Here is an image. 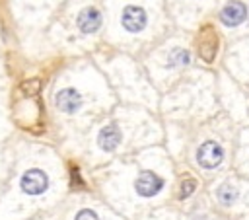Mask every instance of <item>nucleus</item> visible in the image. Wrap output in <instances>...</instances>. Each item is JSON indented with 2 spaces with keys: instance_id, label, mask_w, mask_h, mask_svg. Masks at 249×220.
Instances as JSON below:
<instances>
[{
  "instance_id": "obj_1",
  "label": "nucleus",
  "mask_w": 249,
  "mask_h": 220,
  "mask_svg": "<svg viewBox=\"0 0 249 220\" xmlns=\"http://www.w3.org/2000/svg\"><path fill=\"white\" fill-rule=\"evenodd\" d=\"M19 185H21V191L27 193V195H41L49 187V177H47V173L43 169L33 167V169H27L21 175Z\"/></svg>"
},
{
  "instance_id": "obj_13",
  "label": "nucleus",
  "mask_w": 249,
  "mask_h": 220,
  "mask_svg": "<svg viewBox=\"0 0 249 220\" xmlns=\"http://www.w3.org/2000/svg\"><path fill=\"white\" fill-rule=\"evenodd\" d=\"M74 220H99V216H97L93 210L84 208V210H80V212L76 214V218H74Z\"/></svg>"
},
{
  "instance_id": "obj_14",
  "label": "nucleus",
  "mask_w": 249,
  "mask_h": 220,
  "mask_svg": "<svg viewBox=\"0 0 249 220\" xmlns=\"http://www.w3.org/2000/svg\"><path fill=\"white\" fill-rule=\"evenodd\" d=\"M72 181H74V185H76V181H78V185H82V179L78 175V167H72Z\"/></svg>"
},
{
  "instance_id": "obj_10",
  "label": "nucleus",
  "mask_w": 249,
  "mask_h": 220,
  "mask_svg": "<svg viewBox=\"0 0 249 220\" xmlns=\"http://www.w3.org/2000/svg\"><path fill=\"white\" fill-rule=\"evenodd\" d=\"M191 60V55L189 51L185 49H173L171 55H169V66H175V64H189Z\"/></svg>"
},
{
  "instance_id": "obj_12",
  "label": "nucleus",
  "mask_w": 249,
  "mask_h": 220,
  "mask_svg": "<svg viewBox=\"0 0 249 220\" xmlns=\"http://www.w3.org/2000/svg\"><path fill=\"white\" fill-rule=\"evenodd\" d=\"M39 88H41V82H39V80H29V82H23V84H21V90H23L25 93H37Z\"/></svg>"
},
{
  "instance_id": "obj_11",
  "label": "nucleus",
  "mask_w": 249,
  "mask_h": 220,
  "mask_svg": "<svg viewBox=\"0 0 249 220\" xmlns=\"http://www.w3.org/2000/svg\"><path fill=\"white\" fill-rule=\"evenodd\" d=\"M195 189H196L195 179H185V181L181 183V189H179V199H187Z\"/></svg>"
},
{
  "instance_id": "obj_5",
  "label": "nucleus",
  "mask_w": 249,
  "mask_h": 220,
  "mask_svg": "<svg viewBox=\"0 0 249 220\" xmlns=\"http://www.w3.org/2000/svg\"><path fill=\"white\" fill-rule=\"evenodd\" d=\"M134 189L140 197H154L163 189V179L154 171H142L134 181Z\"/></svg>"
},
{
  "instance_id": "obj_7",
  "label": "nucleus",
  "mask_w": 249,
  "mask_h": 220,
  "mask_svg": "<svg viewBox=\"0 0 249 220\" xmlns=\"http://www.w3.org/2000/svg\"><path fill=\"white\" fill-rule=\"evenodd\" d=\"M82 33H95L101 27V14L95 8H84L76 19Z\"/></svg>"
},
{
  "instance_id": "obj_9",
  "label": "nucleus",
  "mask_w": 249,
  "mask_h": 220,
  "mask_svg": "<svg viewBox=\"0 0 249 220\" xmlns=\"http://www.w3.org/2000/svg\"><path fill=\"white\" fill-rule=\"evenodd\" d=\"M216 197H218V201H220L222 204H231V202L237 199V189L231 187L230 183H224V185H220V187L216 189Z\"/></svg>"
},
{
  "instance_id": "obj_2",
  "label": "nucleus",
  "mask_w": 249,
  "mask_h": 220,
  "mask_svg": "<svg viewBox=\"0 0 249 220\" xmlns=\"http://www.w3.org/2000/svg\"><path fill=\"white\" fill-rule=\"evenodd\" d=\"M222 160H224V150L220 144H216L212 140L204 142L196 150V162H198V165H202L206 169H214L216 165L222 164Z\"/></svg>"
},
{
  "instance_id": "obj_8",
  "label": "nucleus",
  "mask_w": 249,
  "mask_h": 220,
  "mask_svg": "<svg viewBox=\"0 0 249 220\" xmlns=\"http://www.w3.org/2000/svg\"><path fill=\"white\" fill-rule=\"evenodd\" d=\"M97 144L101 150L105 152H111L115 150L119 144H121V130L117 125H107L99 130V136H97Z\"/></svg>"
},
{
  "instance_id": "obj_4",
  "label": "nucleus",
  "mask_w": 249,
  "mask_h": 220,
  "mask_svg": "<svg viewBox=\"0 0 249 220\" xmlns=\"http://www.w3.org/2000/svg\"><path fill=\"white\" fill-rule=\"evenodd\" d=\"M121 23L126 31L130 33H138L146 27L148 23V16H146V10L140 8V6H126L123 10V16H121Z\"/></svg>"
},
{
  "instance_id": "obj_6",
  "label": "nucleus",
  "mask_w": 249,
  "mask_h": 220,
  "mask_svg": "<svg viewBox=\"0 0 249 220\" xmlns=\"http://www.w3.org/2000/svg\"><path fill=\"white\" fill-rule=\"evenodd\" d=\"M54 103L62 113H76L82 105V95L74 88H64L54 95Z\"/></svg>"
},
{
  "instance_id": "obj_3",
  "label": "nucleus",
  "mask_w": 249,
  "mask_h": 220,
  "mask_svg": "<svg viewBox=\"0 0 249 220\" xmlns=\"http://www.w3.org/2000/svg\"><path fill=\"white\" fill-rule=\"evenodd\" d=\"M247 19V6L239 0L228 2L220 12V21L226 27H237Z\"/></svg>"
}]
</instances>
